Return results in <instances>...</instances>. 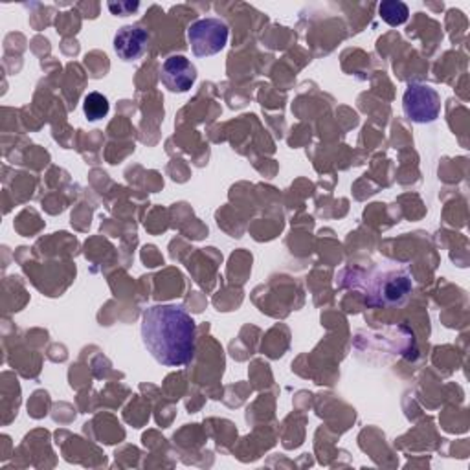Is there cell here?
<instances>
[{"label": "cell", "mask_w": 470, "mask_h": 470, "mask_svg": "<svg viewBox=\"0 0 470 470\" xmlns=\"http://www.w3.org/2000/svg\"><path fill=\"white\" fill-rule=\"evenodd\" d=\"M197 327L178 305H153L142 316V340L151 356L169 367L192 362Z\"/></svg>", "instance_id": "obj_1"}, {"label": "cell", "mask_w": 470, "mask_h": 470, "mask_svg": "<svg viewBox=\"0 0 470 470\" xmlns=\"http://www.w3.org/2000/svg\"><path fill=\"white\" fill-rule=\"evenodd\" d=\"M403 109L406 118L414 124H432L439 118L441 96L435 88L414 83L405 92Z\"/></svg>", "instance_id": "obj_2"}, {"label": "cell", "mask_w": 470, "mask_h": 470, "mask_svg": "<svg viewBox=\"0 0 470 470\" xmlns=\"http://www.w3.org/2000/svg\"><path fill=\"white\" fill-rule=\"evenodd\" d=\"M228 35V26L221 19H201L187 30V39L197 57L219 54L226 46Z\"/></svg>", "instance_id": "obj_3"}, {"label": "cell", "mask_w": 470, "mask_h": 470, "mask_svg": "<svg viewBox=\"0 0 470 470\" xmlns=\"http://www.w3.org/2000/svg\"><path fill=\"white\" fill-rule=\"evenodd\" d=\"M197 81L195 65L184 55H171L162 65V83L171 92H187Z\"/></svg>", "instance_id": "obj_4"}, {"label": "cell", "mask_w": 470, "mask_h": 470, "mask_svg": "<svg viewBox=\"0 0 470 470\" xmlns=\"http://www.w3.org/2000/svg\"><path fill=\"white\" fill-rule=\"evenodd\" d=\"M149 46V34L142 26H124L115 35V50L122 61H138Z\"/></svg>", "instance_id": "obj_5"}, {"label": "cell", "mask_w": 470, "mask_h": 470, "mask_svg": "<svg viewBox=\"0 0 470 470\" xmlns=\"http://www.w3.org/2000/svg\"><path fill=\"white\" fill-rule=\"evenodd\" d=\"M109 100L104 96V94L100 92H90L88 96L85 98L83 102V111H85V116L90 120V122H98L102 118H105L109 115Z\"/></svg>", "instance_id": "obj_6"}, {"label": "cell", "mask_w": 470, "mask_h": 470, "mask_svg": "<svg viewBox=\"0 0 470 470\" xmlns=\"http://www.w3.org/2000/svg\"><path fill=\"white\" fill-rule=\"evenodd\" d=\"M379 14L381 19L390 25V26H401L408 21V6L405 3H399V0H385V3L379 6Z\"/></svg>", "instance_id": "obj_7"}, {"label": "cell", "mask_w": 470, "mask_h": 470, "mask_svg": "<svg viewBox=\"0 0 470 470\" xmlns=\"http://www.w3.org/2000/svg\"><path fill=\"white\" fill-rule=\"evenodd\" d=\"M109 8H111L115 14L122 15V10H131V12H135V10L138 8V5H118V8H115V6H111V5H109Z\"/></svg>", "instance_id": "obj_8"}]
</instances>
